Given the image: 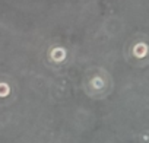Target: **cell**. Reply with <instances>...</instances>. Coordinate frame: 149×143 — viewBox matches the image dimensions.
<instances>
[{"label":"cell","instance_id":"6da1fadb","mask_svg":"<svg viewBox=\"0 0 149 143\" xmlns=\"http://www.w3.org/2000/svg\"><path fill=\"white\" fill-rule=\"evenodd\" d=\"M8 92H9V88H8V85H3V83H0V96L6 95Z\"/></svg>","mask_w":149,"mask_h":143}]
</instances>
